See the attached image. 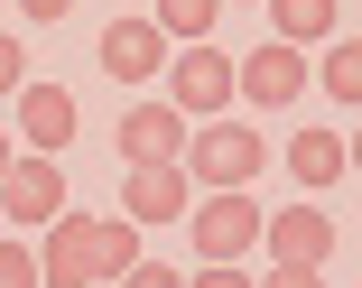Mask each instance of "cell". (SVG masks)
<instances>
[{
  "label": "cell",
  "instance_id": "obj_1",
  "mask_svg": "<svg viewBox=\"0 0 362 288\" xmlns=\"http://www.w3.org/2000/svg\"><path fill=\"white\" fill-rule=\"evenodd\" d=\"M260 159H269V149H260V130H251V121H233V112H214V121H195V130H186V159H177V168H186L195 186H251V177H260Z\"/></svg>",
  "mask_w": 362,
  "mask_h": 288
},
{
  "label": "cell",
  "instance_id": "obj_2",
  "mask_svg": "<svg viewBox=\"0 0 362 288\" xmlns=\"http://www.w3.org/2000/svg\"><path fill=\"white\" fill-rule=\"evenodd\" d=\"M186 233H195V260H242V251H260V205H251V186H204V195L186 205Z\"/></svg>",
  "mask_w": 362,
  "mask_h": 288
},
{
  "label": "cell",
  "instance_id": "obj_3",
  "mask_svg": "<svg viewBox=\"0 0 362 288\" xmlns=\"http://www.w3.org/2000/svg\"><path fill=\"white\" fill-rule=\"evenodd\" d=\"M158 84H168V103H177L186 121H214V112H233V56L214 47V38H195L186 56L158 65Z\"/></svg>",
  "mask_w": 362,
  "mask_h": 288
},
{
  "label": "cell",
  "instance_id": "obj_4",
  "mask_svg": "<svg viewBox=\"0 0 362 288\" xmlns=\"http://www.w3.org/2000/svg\"><path fill=\"white\" fill-rule=\"evenodd\" d=\"M307 93V56L288 47V38H269V47H251L242 65H233V103H251V112H288Z\"/></svg>",
  "mask_w": 362,
  "mask_h": 288
},
{
  "label": "cell",
  "instance_id": "obj_5",
  "mask_svg": "<svg viewBox=\"0 0 362 288\" xmlns=\"http://www.w3.org/2000/svg\"><path fill=\"white\" fill-rule=\"evenodd\" d=\"M0 214H10V224H28V233H47L56 214H65V168L37 159V149H19L10 168H0Z\"/></svg>",
  "mask_w": 362,
  "mask_h": 288
},
{
  "label": "cell",
  "instance_id": "obj_6",
  "mask_svg": "<svg viewBox=\"0 0 362 288\" xmlns=\"http://www.w3.org/2000/svg\"><path fill=\"white\" fill-rule=\"evenodd\" d=\"M37 288H103L93 270V214H56L37 233Z\"/></svg>",
  "mask_w": 362,
  "mask_h": 288
},
{
  "label": "cell",
  "instance_id": "obj_7",
  "mask_svg": "<svg viewBox=\"0 0 362 288\" xmlns=\"http://www.w3.org/2000/svg\"><path fill=\"white\" fill-rule=\"evenodd\" d=\"M186 205H195V177H186L177 159L121 177V214H130V224H186Z\"/></svg>",
  "mask_w": 362,
  "mask_h": 288
},
{
  "label": "cell",
  "instance_id": "obj_8",
  "mask_svg": "<svg viewBox=\"0 0 362 288\" xmlns=\"http://www.w3.org/2000/svg\"><path fill=\"white\" fill-rule=\"evenodd\" d=\"M186 130H195V121H186L177 103H130V112H121V159H130V168L186 159Z\"/></svg>",
  "mask_w": 362,
  "mask_h": 288
},
{
  "label": "cell",
  "instance_id": "obj_9",
  "mask_svg": "<svg viewBox=\"0 0 362 288\" xmlns=\"http://www.w3.org/2000/svg\"><path fill=\"white\" fill-rule=\"evenodd\" d=\"M158 65H168V28L158 19H112L103 28V75L112 84H158Z\"/></svg>",
  "mask_w": 362,
  "mask_h": 288
},
{
  "label": "cell",
  "instance_id": "obj_10",
  "mask_svg": "<svg viewBox=\"0 0 362 288\" xmlns=\"http://www.w3.org/2000/svg\"><path fill=\"white\" fill-rule=\"evenodd\" d=\"M10 103H19V130H10L19 149H37V159H56L65 139H75V93H65V84H19Z\"/></svg>",
  "mask_w": 362,
  "mask_h": 288
},
{
  "label": "cell",
  "instance_id": "obj_11",
  "mask_svg": "<svg viewBox=\"0 0 362 288\" xmlns=\"http://www.w3.org/2000/svg\"><path fill=\"white\" fill-rule=\"evenodd\" d=\"M260 251H269V260H298V270H325V251H334V224H325L316 205L260 214Z\"/></svg>",
  "mask_w": 362,
  "mask_h": 288
},
{
  "label": "cell",
  "instance_id": "obj_12",
  "mask_svg": "<svg viewBox=\"0 0 362 288\" xmlns=\"http://www.w3.org/2000/svg\"><path fill=\"white\" fill-rule=\"evenodd\" d=\"M344 168H353V159H344V139H334V130H298V139H288V177H298L307 195H316V186H334Z\"/></svg>",
  "mask_w": 362,
  "mask_h": 288
},
{
  "label": "cell",
  "instance_id": "obj_13",
  "mask_svg": "<svg viewBox=\"0 0 362 288\" xmlns=\"http://www.w3.org/2000/svg\"><path fill=\"white\" fill-rule=\"evenodd\" d=\"M307 84H325L334 103H362V38H334L325 65H307Z\"/></svg>",
  "mask_w": 362,
  "mask_h": 288
},
{
  "label": "cell",
  "instance_id": "obj_14",
  "mask_svg": "<svg viewBox=\"0 0 362 288\" xmlns=\"http://www.w3.org/2000/svg\"><path fill=\"white\" fill-rule=\"evenodd\" d=\"M130 260H139V224H130V214H93V270L121 279Z\"/></svg>",
  "mask_w": 362,
  "mask_h": 288
},
{
  "label": "cell",
  "instance_id": "obj_15",
  "mask_svg": "<svg viewBox=\"0 0 362 288\" xmlns=\"http://www.w3.org/2000/svg\"><path fill=\"white\" fill-rule=\"evenodd\" d=\"M269 28L288 47H307V38H334V0H269Z\"/></svg>",
  "mask_w": 362,
  "mask_h": 288
},
{
  "label": "cell",
  "instance_id": "obj_16",
  "mask_svg": "<svg viewBox=\"0 0 362 288\" xmlns=\"http://www.w3.org/2000/svg\"><path fill=\"white\" fill-rule=\"evenodd\" d=\"M149 19L168 28V47H195V38H214V19H223V0H158Z\"/></svg>",
  "mask_w": 362,
  "mask_h": 288
},
{
  "label": "cell",
  "instance_id": "obj_17",
  "mask_svg": "<svg viewBox=\"0 0 362 288\" xmlns=\"http://www.w3.org/2000/svg\"><path fill=\"white\" fill-rule=\"evenodd\" d=\"M0 288H37V242H0Z\"/></svg>",
  "mask_w": 362,
  "mask_h": 288
},
{
  "label": "cell",
  "instance_id": "obj_18",
  "mask_svg": "<svg viewBox=\"0 0 362 288\" xmlns=\"http://www.w3.org/2000/svg\"><path fill=\"white\" fill-rule=\"evenodd\" d=\"M112 288H186V270H168V260H130Z\"/></svg>",
  "mask_w": 362,
  "mask_h": 288
},
{
  "label": "cell",
  "instance_id": "obj_19",
  "mask_svg": "<svg viewBox=\"0 0 362 288\" xmlns=\"http://www.w3.org/2000/svg\"><path fill=\"white\" fill-rule=\"evenodd\" d=\"M251 288H325V270H298V260H269Z\"/></svg>",
  "mask_w": 362,
  "mask_h": 288
},
{
  "label": "cell",
  "instance_id": "obj_20",
  "mask_svg": "<svg viewBox=\"0 0 362 288\" xmlns=\"http://www.w3.org/2000/svg\"><path fill=\"white\" fill-rule=\"evenodd\" d=\"M19 84H28V47L0 28V93H19Z\"/></svg>",
  "mask_w": 362,
  "mask_h": 288
},
{
  "label": "cell",
  "instance_id": "obj_21",
  "mask_svg": "<svg viewBox=\"0 0 362 288\" xmlns=\"http://www.w3.org/2000/svg\"><path fill=\"white\" fill-rule=\"evenodd\" d=\"M186 288H251V270H242V260H204Z\"/></svg>",
  "mask_w": 362,
  "mask_h": 288
},
{
  "label": "cell",
  "instance_id": "obj_22",
  "mask_svg": "<svg viewBox=\"0 0 362 288\" xmlns=\"http://www.w3.org/2000/svg\"><path fill=\"white\" fill-rule=\"evenodd\" d=\"M65 10H75V0H19V19H37V28H56Z\"/></svg>",
  "mask_w": 362,
  "mask_h": 288
},
{
  "label": "cell",
  "instance_id": "obj_23",
  "mask_svg": "<svg viewBox=\"0 0 362 288\" xmlns=\"http://www.w3.org/2000/svg\"><path fill=\"white\" fill-rule=\"evenodd\" d=\"M10 159H19V139H10V130H0V168H10Z\"/></svg>",
  "mask_w": 362,
  "mask_h": 288
},
{
  "label": "cell",
  "instance_id": "obj_24",
  "mask_svg": "<svg viewBox=\"0 0 362 288\" xmlns=\"http://www.w3.org/2000/svg\"><path fill=\"white\" fill-rule=\"evenodd\" d=\"M344 159H353V168H362V130H353V139H344Z\"/></svg>",
  "mask_w": 362,
  "mask_h": 288
}]
</instances>
